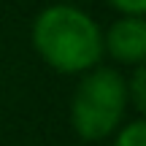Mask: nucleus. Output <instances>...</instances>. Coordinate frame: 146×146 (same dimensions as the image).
I'll return each instance as SVG.
<instances>
[{
  "label": "nucleus",
  "instance_id": "6",
  "mask_svg": "<svg viewBox=\"0 0 146 146\" xmlns=\"http://www.w3.org/2000/svg\"><path fill=\"white\" fill-rule=\"evenodd\" d=\"M119 16H146V0H106Z\"/></svg>",
  "mask_w": 146,
  "mask_h": 146
},
{
  "label": "nucleus",
  "instance_id": "4",
  "mask_svg": "<svg viewBox=\"0 0 146 146\" xmlns=\"http://www.w3.org/2000/svg\"><path fill=\"white\" fill-rule=\"evenodd\" d=\"M125 84H127V103L141 116L146 111V68L135 65L130 76H125Z\"/></svg>",
  "mask_w": 146,
  "mask_h": 146
},
{
  "label": "nucleus",
  "instance_id": "5",
  "mask_svg": "<svg viewBox=\"0 0 146 146\" xmlns=\"http://www.w3.org/2000/svg\"><path fill=\"white\" fill-rule=\"evenodd\" d=\"M114 146H146V122L141 116L125 122L114 133Z\"/></svg>",
  "mask_w": 146,
  "mask_h": 146
},
{
  "label": "nucleus",
  "instance_id": "3",
  "mask_svg": "<svg viewBox=\"0 0 146 146\" xmlns=\"http://www.w3.org/2000/svg\"><path fill=\"white\" fill-rule=\"evenodd\" d=\"M103 54L116 65L135 68L146 62V16H119L103 30Z\"/></svg>",
  "mask_w": 146,
  "mask_h": 146
},
{
  "label": "nucleus",
  "instance_id": "1",
  "mask_svg": "<svg viewBox=\"0 0 146 146\" xmlns=\"http://www.w3.org/2000/svg\"><path fill=\"white\" fill-rule=\"evenodd\" d=\"M35 54L52 70L81 76L103 62V27L76 3H52L38 11L30 27Z\"/></svg>",
  "mask_w": 146,
  "mask_h": 146
},
{
  "label": "nucleus",
  "instance_id": "2",
  "mask_svg": "<svg viewBox=\"0 0 146 146\" xmlns=\"http://www.w3.org/2000/svg\"><path fill=\"white\" fill-rule=\"evenodd\" d=\"M127 84L125 73L111 65H95L81 73L70 98V127L81 141H103L111 138L127 116Z\"/></svg>",
  "mask_w": 146,
  "mask_h": 146
}]
</instances>
